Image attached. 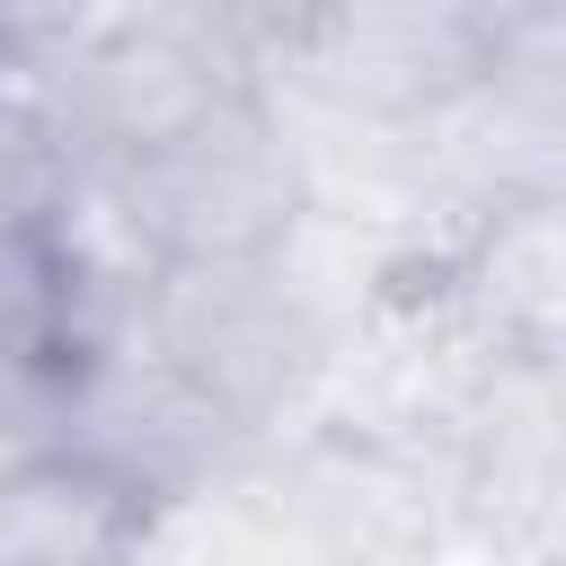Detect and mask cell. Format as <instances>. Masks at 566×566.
<instances>
[{
	"instance_id": "cell-5",
	"label": "cell",
	"mask_w": 566,
	"mask_h": 566,
	"mask_svg": "<svg viewBox=\"0 0 566 566\" xmlns=\"http://www.w3.org/2000/svg\"><path fill=\"white\" fill-rule=\"evenodd\" d=\"M35 97H44L71 168H133V159L168 150L177 133H195L203 115H221L230 97H265V88L221 80L203 53H186L177 35H159L133 9H115L97 35H80L62 62L35 71Z\"/></svg>"
},
{
	"instance_id": "cell-2",
	"label": "cell",
	"mask_w": 566,
	"mask_h": 566,
	"mask_svg": "<svg viewBox=\"0 0 566 566\" xmlns=\"http://www.w3.org/2000/svg\"><path fill=\"white\" fill-rule=\"evenodd\" d=\"M97 177H115L124 212L142 221V239L168 265L283 256V248H301V230L318 212L310 142L292 133V115L274 97H230L168 150L133 159V168H97Z\"/></svg>"
},
{
	"instance_id": "cell-1",
	"label": "cell",
	"mask_w": 566,
	"mask_h": 566,
	"mask_svg": "<svg viewBox=\"0 0 566 566\" xmlns=\"http://www.w3.org/2000/svg\"><path fill=\"white\" fill-rule=\"evenodd\" d=\"M142 336L248 442H265L310 398V380L336 363V327H327L318 283L301 274V248L221 256V265H168L150 310H142Z\"/></svg>"
},
{
	"instance_id": "cell-8",
	"label": "cell",
	"mask_w": 566,
	"mask_h": 566,
	"mask_svg": "<svg viewBox=\"0 0 566 566\" xmlns=\"http://www.w3.org/2000/svg\"><path fill=\"white\" fill-rule=\"evenodd\" d=\"M80 354V318H71V283L53 256V230H0V371H35V363H71Z\"/></svg>"
},
{
	"instance_id": "cell-6",
	"label": "cell",
	"mask_w": 566,
	"mask_h": 566,
	"mask_svg": "<svg viewBox=\"0 0 566 566\" xmlns=\"http://www.w3.org/2000/svg\"><path fill=\"white\" fill-rule=\"evenodd\" d=\"M159 513L71 451L0 469V566H150Z\"/></svg>"
},
{
	"instance_id": "cell-3",
	"label": "cell",
	"mask_w": 566,
	"mask_h": 566,
	"mask_svg": "<svg viewBox=\"0 0 566 566\" xmlns=\"http://www.w3.org/2000/svg\"><path fill=\"white\" fill-rule=\"evenodd\" d=\"M62 451L106 469L168 522V513L221 495L256 442L133 327V336L80 345L62 363Z\"/></svg>"
},
{
	"instance_id": "cell-4",
	"label": "cell",
	"mask_w": 566,
	"mask_h": 566,
	"mask_svg": "<svg viewBox=\"0 0 566 566\" xmlns=\"http://www.w3.org/2000/svg\"><path fill=\"white\" fill-rule=\"evenodd\" d=\"M495 53V18L478 0H318L301 44V88L363 133H407L451 106Z\"/></svg>"
},
{
	"instance_id": "cell-7",
	"label": "cell",
	"mask_w": 566,
	"mask_h": 566,
	"mask_svg": "<svg viewBox=\"0 0 566 566\" xmlns=\"http://www.w3.org/2000/svg\"><path fill=\"white\" fill-rule=\"evenodd\" d=\"M133 18H150L159 35H177L186 53H203L221 80L239 88H265L301 71V44H310V18L318 0H115Z\"/></svg>"
}]
</instances>
